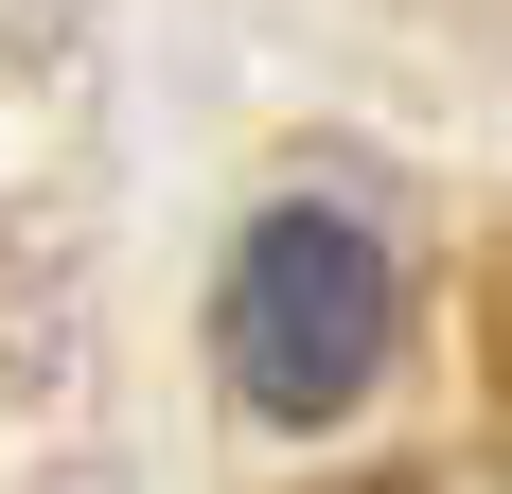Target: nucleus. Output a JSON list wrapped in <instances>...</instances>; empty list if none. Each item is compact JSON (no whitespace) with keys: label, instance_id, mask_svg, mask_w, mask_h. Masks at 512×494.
I'll use <instances>...</instances> for the list:
<instances>
[{"label":"nucleus","instance_id":"f257e3e1","mask_svg":"<svg viewBox=\"0 0 512 494\" xmlns=\"http://www.w3.org/2000/svg\"><path fill=\"white\" fill-rule=\"evenodd\" d=\"M212 336H230V389L265 424H336L371 389V353H389V265H371L354 212H265L230 247V300H212Z\"/></svg>","mask_w":512,"mask_h":494}]
</instances>
